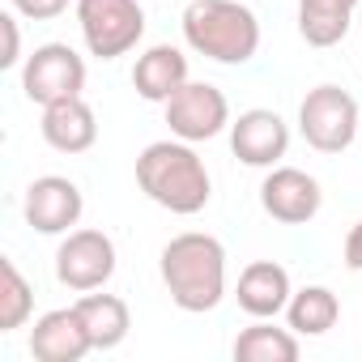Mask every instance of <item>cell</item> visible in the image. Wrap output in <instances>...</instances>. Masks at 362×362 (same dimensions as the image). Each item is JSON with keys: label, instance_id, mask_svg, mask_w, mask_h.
I'll return each instance as SVG.
<instances>
[{"label": "cell", "instance_id": "obj_18", "mask_svg": "<svg viewBox=\"0 0 362 362\" xmlns=\"http://www.w3.org/2000/svg\"><path fill=\"white\" fill-rule=\"evenodd\" d=\"M298 332L277 328L273 320H256L235 337V362H298Z\"/></svg>", "mask_w": 362, "mask_h": 362}, {"label": "cell", "instance_id": "obj_10", "mask_svg": "<svg viewBox=\"0 0 362 362\" xmlns=\"http://www.w3.org/2000/svg\"><path fill=\"white\" fill-rule=\"evenodd\" d=\"M81 188L64 175H43L26 188V201H22V214H26V226H35L39 235H69L77 222H81Z\"/></svg>", "mask_w": 362, "mask_h": 362}, {"label": "cell", "instance_id": "obj_4", "mask_svg": "<svg viewBox=\"0 0 362 362\" xmlns=\"http://www.w3.org/2000/svg\"><path fill=\"white\" fill-rule=\"evenodd\" d=\"M298 132L320 153H345L362 132V111L349 90L341 86H315L298 103Z\"/></svg>", "mask_w": 362, "mask_h": 362}, {"label": "cell", "instance_id": "obj_20", "mask_svg": "<svg viewBox=\"0 0 362 362\" xmlns=\"http://www.w3.org/2000/svg\"><path fill=\"white\" fill-rule=\"evenodd\" d=\"M30 311H35V286L5 256L0 260V332H18L30 320Z\"/></svg>", "mask_w": 362, "mask_h": 362}, {"label": "cell", "instance_id": "obj_23", "mask_svg": "<svg viewBox=\"0 0 362 362\" xmlns=\"http://www.w3.org/2000/svg\"><path fill=\"white\" fill-rule=\"evenodd\" d=\"M345 269L362 273V222H354V230L345 235Z\"/></svg>", "mask_w": 362, "mask_h": 362}, {"label": "cell", "instance_id": "obj_6", "mask_svg": "<svg viewBox=\"0 0 362 362\" xmlns=\"http://www.w3.org/2000/svg\"><path fill=\"white\" fill-rule=\"evenodd\" d=\"M22 90L39 107L64 103V98H81V90H86V60L69 43H43L22 64Z\"/></svg>", "mask_w": 362, "mask_h": 362}, {"label": "cell", "instance_id": "obj_17", "mask_svg": "<svg viewBox=\"0 0 362 362\" xmlns=\"http://www.w3.org/2000/svg\"><path fill=\"white\" fill-rule=\"evenodd\" d=\"M358 0H298V35L311 47H337L349 35Z\"/></svg>", "mask_w": 362, "mask_h": 362}, {"label": "cell", "instance_id": "obj_12", "mask_svg": "<svg viewBox=\"0 0 362 362\" xmlns=\"http://www.w3.org/2000/svg\"><path fill=\"white\" fill-rule=\"evenodd\" d=\"M90 349H94V341H90L77 307H56V311L39 315L30 328V354L39 362H81Z\"/></svg>", "mask_w": 362, "mask_h": 362}, {"label": "cell", "instance_id": "obj_8", "mask_svg": "<svg viewBox=\"0 0 362 362\" xmlns=\"http://www.w3.org/2000/svg\"><path fill=\"white\" fill-rule=\"evenodd\" d=\"M111 273H115V243L103 230H69L64 243L56 247V281L77 294L103 290Z\"/></svg>", "mask_w": 362, "mask_h": 362}, {"label": "cell", "instance_id": "obj_11", "mask_svg": "<svg viewBox=\"0 0 362 362\" xmlns=\"http://www.w3.org/2000/svg\"><path fill=\"white\" fill-rule=\"evenodd\" d=\"M230 149L243 166H277L290 149V124L269 107H252L230 119Z\"/></svg>", "mask_w": 362, "mask_h": 362}, {"label": "cell", "instance_id": "obj_16", "mask_svg": "<svg viewBox=\"0 0 362 362\" xmlns=\"http://www.w3.org/2000/svg\"><path fill=\"white\" fill-rule=\"evenodd\" d=\"M77 315H81V324H86V332H90V341H94V349H115V345H124V337H128V328H132V315H128V303L124 298H115V294H81L77 303Z\"/></svg>", "mask_w": 362, "mask_h": 362}, {"label": "cell", "instance_id": "obj_22", "mask_svg": "<svg viewBox=\"0 0 362 362\" xmlns=\"http://www.w3.org/2000/svg\"><path fill=\"white\" fill-rule=\"evenodd\" d=\"M0 30H5V52H0V69H13L22 60V30H18V13H0Z\"/></svg>", "mask_w": 362, "mask_h": 362}, {"label": "cell", "instance_id": "obj_2", "mask_svg": "<svg viewBox=\"0 0 362 362\" xmlns=\"http://www.w3.org/2000/svg\"><path fill=\"white\" fill-rule=\"evenodd\" d=\"M136 184L153 205H162L179 218L201 214L214 197V184H209V170H205L201 153L192 149V141H179V136L153 141V145L141 149Z\"/></svg>", "mask_w": 362, "mask_h": 362}, {"label": "cell", "instance_id": "obj_21", "mask_svg": "<svg viewBox=\"0 0 362 362\" xmlns=\"http://www.w3.org/2000/svg\"><path fill=\"white\" fill-rule=\"evenodd\" d=\"M18 18H30V22H52L69 9V0H9Z\"/></svg>", "mask_w": 362, "mask_h": 362}, {"label": "cell", "instance_id": "obj_14", "mask_svg": "<svg viewBox=\"0 0 362 362\" xmlns=\"http://www.w3.org/2000/svg\"><path fill=\"white\" fill-rule=\"evenodd\" d=\"M188 86V56L170 47V43H153L149 52L136 56L132 64V90L145 103H166L175 90Z\"/></svg>", "mask_w": 362, "mask_h": 362}, {"label": "cell", "instance_id": "obj_9", "mask_svg": "<svg viewBox=\"0 0 362 362\" xmlns=\"http://www.w3.org/2000/svg\"><path fill=\"white\" fill-rule=\"evenodd\" d=\"M260 205L281 226H307L320 214L324 192L315 184V175H307L298 166H269L264 184H260Z\"/></svg>", "mask_w": 362, "mask_h": 362}, {"label": "cell", "instance_id": "obj_3", "mask_svg": "<svg viewBox=\"0 0 362 362\" xmlns=\"http://www.w3.org/2000/svg\"><path fill=\"white\" fill-rule=\"evenodd\" d=\"M179 26L184 43L214 64H247L260 52V22L239 0H192Z\"/></svg>", "mask_w": 362, "mask_h": 362}, {"label": "cell", "instance_id": "obj_1", "mask_svg": "<svg viewBox=\"0 0 362 362\" xmlns=\"http://www.w3.org/2000/svg\"><path fill=\"white\" fill-rule=\"evenodd\" d=\"M158 269L170 303L188 315H205L226 298V247L205 230L175 235L162 247Z\"/></svg>", "mask_w": 362, "mask_h": 362}, {"label": "cell", "instance_id": "obj_7", "mask_svg": "<svg viewBox=\"0 0 362 362\" xmlns=\"http://www.w3.org/2000/svg\"><path fill=\"white\" fill-rule=\"evenodd\" d=\"M162 107H166L170 136L192 141V145L197 141H214L222 128H230V103L209 81H188L184 90H175Z\"/></svg>", "mask_w": 362, "mask_h": 362}, {"label": "cell", "instance_id": "obj_13", "mask_svg": "<svg viewBox=\"0 0 362 362\" xmlns=\"http://www.w3.org/2000/svg\"><path fill=\"white\" fill-rule=\"evenodd\" d=\"M294 286H290V273L277 264V260H252L243 273H239V307L252 315V320H277L290 303Z\"/></svg>", "mask_w": 362, "mask_h": 362}, {"label": "cell", "instance_id": "obj_19", "mask_svg": "<svg viewBox=\"0 0 362 362\" xmlns=\"http://www.w3.org/2000/svg\"><path fill=\"white\" fill-rule=\"evenodd\" d=\"M337 320H341V303L328 286H303L286 303V324L298 337H324L328 328H337Z\"/></svg>", "mask_w": 362, "mask_h": 362}, {"label": "cell", "instance_id": "obj_5", "mask_svg": "<svg viewBox=\"0 0 362 362\" xmlns=\"http://www.w3.org/2000/svg\"><path fill=\"white\" fill-rule=\"evenodd\" d=\"M77 26L98 60L128 56L145 35V9L136 0H77Z\"/></svg>", "mask_w": 362, "mask_h": 362}, {"label": "cell", "instance_id": "obj_15", "mask_svg": "<svg viewBox=\"0 0 362 362\" xmlns=\"http://www.w3.org/2000/svg\"><path fill=\"white\" fill-rule=\"evenodd\" d=\"M39 132L56 153H86L98 141V119H94V107L86 98H64V103L43 107Z\"/></svg>", "mask_w": 362, "mask_h": 362}, {"label": "cell", "instance_id": "obj_24", "mask_svg": "<svg viewBox=\"0 0 362 362\" xmlns=\"http://www.w3.org/2000/svg\"><path fill=\"white\" fill-rule=\"evenodd\" d=\"M358 136H362V132H358Z\"/></svg>", "mask_w": 362, "mask_h": 362}]
</instances>
